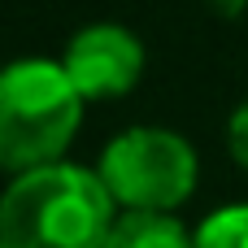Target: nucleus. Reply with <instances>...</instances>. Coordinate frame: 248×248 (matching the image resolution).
Here are the masks:
<instances>
[{
    "label": "nucleus",
    "instance_id": "1",
    "mask_svg": "<svg viewBox=\"0 0 248 248\" xmlns=\"http://www.w3.org/2000/svg\"><path fill=\"white\" fill-rule=\"evenodd\" d=\"M113 222L105 179L74 161L13 174L0 192V248H105Z\"/></svg>",
    "mask_w": 248,
    "mask_h": 248
},
{
    "label": "nucleus",
    "instance_id": "2",
    "mask_svg": "<svg viewBox=\"0 0 248 248\" xmlns=\"http://www.w3.org/2000/svg\"><path fill=\"white\" fill-rule=\"evenodd\" d=\"M83 105L61 61H9L0 70V170L26 174L61 161L83 126Z\"/></svg>",
    "mask_w": 248,
    "mask_h": 248
},
{
    "label": "nucleus",
    "instance_id": "3",
    "mask_svg": "<svg viewBox=\"0 0 248 248\" xmlns=\"http://www.w3.org/2000/svg\"><path fill=\"white\" fill-rule=\"evenodd\" d=\"M196 148L166 126H131L100 153L96 174L105 179L118 209L170 214L196 192Z\"/></svg>",
    "mask_w": 248,
    "mask_h": 248
},
{
    "label": "nucleus",
    "instance_id": "4",
    "mask_svg": "<svg viewBox=\"0 0 248 248\" xmlns=\"http://www.w3.org/2000/svg\"><path fill=\"white\" fill-rule=\"evenodd\" d=\"M61 65L83 100H113L140 83L144 44L135 31H126L118 22H92L65 44Z\"/></svg>",
    "mask_w": 248,
    "mask_h": 248
},
{
    "label": "nucleus",
    "instance_id": "5",
    "mask_svg": "<svg viewBox=\"0 0 248 248\" xmlns=\"http://www.w3.org/2000/svg\"><path fill=\"white\" fill-rule=\"evenodd\" d=\"M105 248H196V235H187V227L174 214L122 209Z\"/></svg>",
    "mask_w": 248,
    "mask_h": 248
},
{
    "label": "nucleus",
    "instance_id": "6",
    "mask_svg": "<svg viewBox=\"0 0 248 248\" xmlns=\"http://www.w3.org/2000/svg\"><path fill=\"white\" fill-rule=\"evenodd\" d=\"M196 248H248V205H227L196 227Z\"/></svg>",
    "mask_w": 248,
    "mask_h": 248
},
{
    "label": "nucleus",
    "instance_id": "7",
    "mask_svg": "<svg viewBox=\"0 0 248 248\" xmlns=\"http://www.w3.org/2000/svg\"><path fill=\"white\" fill-rule=\"evenodd\" d=\"M227 153L240 170H248V100L227 118Z\"/></svg>",
    "mask_w": 248,
    "mask_h": 248
},
{
    "label": "nucleus",
    "instance_id": "8",
    "mask_svg": "<svg viewBox=\"0 0 248 248\" xmlns=\"http://www.w3.org/2000/svg\"><path fill=\"white\" fill-rule=\"evenodd\" d=\"M205 4H209L214 13H222V17H240V13H244V4H248V0H205Z\"/></svg>",
    "mask_w": 248,
    "mask_h": 248
}]
</instances>
